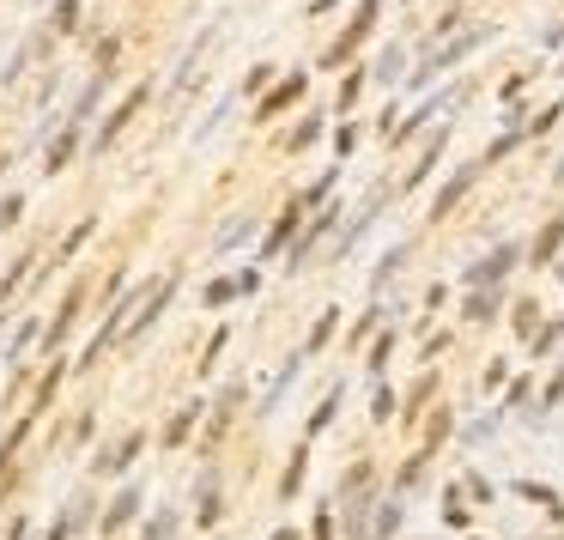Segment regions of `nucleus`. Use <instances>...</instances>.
<instances>
[{
    "label": "nucleus",
    "mask_w": 564,
    "mask_h": 540,
    "mask_svg": "<svg viewBox=\"0 0 564 540\" xmlns=\"http://www.w3.org/2000/svg\"><path fill=\"white\" fill-rule=\"evenodd\" d=\"M140 449H146V431H128L121 443H110V449H98V474H128Z\"/></svg>",
    "instance_id": "f257e3e1"
},
{
    "label": "nucleus",
    "mask_w": 564,
    "mask_h": 540,
    "mask_svg": "<svg viewBox=\"0 0 564 540\" xmlns=\"http://www.w3.org/2000/svg\"><path fill=\"white\" fill-rule=\"evenodd\" d=\"M140 504H146V492H140V486H121V492H116V504L103 510V535H121V528L134 522V510H140Z\"/></svg>",
    "instance_id": "f03ea898"
},
{
    "label": "nucleus",
    "mask_w": 564,
    "mask_h": 540,
    "mask_svg": "<svg viewBox=\"0 0 564 540\" xmlns=\"http://www.w3.org/2000/svg\"><path fill=\"white\" fill-rule=\"evenodd\" d=\"M170 298H177V280H164L152 298H146V310H140V322H128V334H152L158 328V316L170 310Z\"/></svg>",
    "instance_id": "7ed1b4c3"
},
{
    "label": "nucleus",
    "mask_w": 564,
    "mask_h": 540,
    "mask_svg": "<svg viewBox=\"0 0 564 540\" xmlns=\"http://www.w3.org/2000/svg\"><path fill=\"white\" fill-rule=\"evenodd\" d=\"M31 425H37V407H31L24 419H13V431H6V443H0V480H6V468H13V456H19V443L31 438Z\"/></svg>",
    "instance_id": "20e7f679"
},
{
    "label": "nucleus",
    "mask_w": 564,
    "mask_h": 540,
    "mask_svg": "<svg viewBox=\"0 0 564 540\" xmlns=\"http://www.w3.org/2000/svg\"><path fill=\"white\" fill-rule=\"evenodd\" d=\"M80 304H85V285H73V292H67V304H61V316L49 322V346L67 341V328H73V316H80Z\"/></svg>",
    "instance_id": "39448f33"
},
{
    "label": "nucleus",
    "mask_w": 564,
    "mask_h": 540,
    "mask_svg": "<svg viewBox=\"0 0 564 540\" xmlns=\"http://www.w3.org/2000/svg\"><path fill=\"white\" fill-rule=\"evenodd\" d=\"M195 419H201V407H177V413H170V425H164V449H182Z\"/></svg>",
    "instance_id": "423d86ee"
},
{
    "label": "nucleus",
    "mask_w": 564,
    "mask_h": 540,
    "mask_svg": "<svg viewBox=\"0 0 564 540\" xmlns=\"http://www.w3.org/2000/svg\"><path fill=\"white\" fill-rule=\"evenodd\" d=\"M140 103H146V92H134V98H128V103H121V110H116V116H110V128H103V134H98V146H110V140H116V134H121V128H128V116H134V110H140Z\"/></svg>",
    "instance_id": "0eeeda50"
},
{
    "label": "nucleus",
    "mask_w": 564,
    "mask_h": 540,
    "mask_svg": "<svg viewBox=\"0 0 564 540\" xmlns=\"http://www.w3.org/2000/svg\"><path fill=\"white\" fill-rule=\"evenodd\" d=\"M177 528H182V510H158L152 528H146V540H177Z\"/></svg>",
    "instance_id": "6e6552de"
},
{
    "label": "nucleus",
    "mask_w": 564,
    "mask_h": 540,
    "mask_svg": "<svg viewBox=\"0 0 564 540\" xmlns=\"http://www.w3.org/2000/svg\"><path fill=\"white\" fill-rule=\"evenodd\" d=\"M73 140H80V134H73V128H67V134H61V146H55V152H49V170H61V159H67V152H73Z\"/></svg>",
    "instance_id": "1a4fd4ad"
},
{
    "label": "nucleus",
    "mask_w": 564,
    "mask_h": 540,
    "mask_svg": "<svg viewBox=\"0 0 564 540\" xmlns=\"http://www.w3.org/2000/svg\"><path fill=\"white\" fill-rule=\"evenodd\" d=\"M31 341H37V322L24 316V322H19V334H13V352H24V346H31Z\"/></svg>",
    "instance_id": "9d476101"
},
{
    "label": "nucleus",
    "mask_w": 564,
    "mask_h": 540,
    "mask_svg": "<svg viewBox=\"0 0 564 540\" xmlns=\"http://www.w3.org/2000/svg\"><path fill=\"white\" fill-rule=\"evenodd\" d=\"M24 535H31V516H13V522H6V540H24Z\"/></svg>",
    "instance_id": "9b49d317"
}]
</instances>
